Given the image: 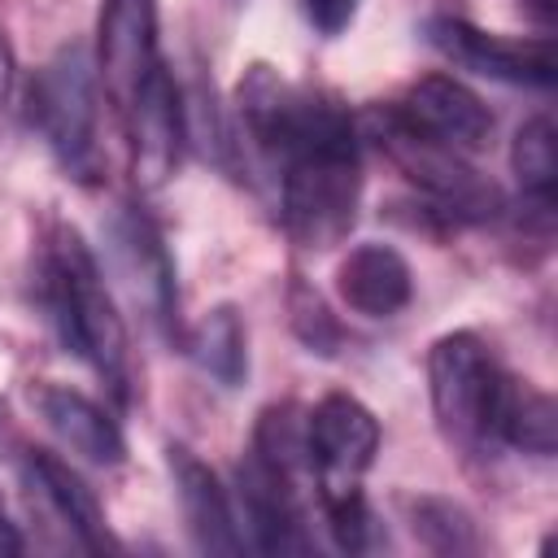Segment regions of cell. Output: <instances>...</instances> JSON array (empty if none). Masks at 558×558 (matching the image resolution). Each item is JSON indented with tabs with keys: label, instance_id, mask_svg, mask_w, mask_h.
I'll return each instance as SVG.
<instances>
[{
	"label": "cell",
	"instance_id": "obj_1",
	"mask_svg": "<svg viewBox=\"0 0 558 558\" xmlns=\"http://www.w3.org/2000/svg\"><path fill=\"white\" fill-rule=\"evenodd\" d=\"M248 144L279 166L283 227L305 248L349 235L362 196L357 122L327 96L288 87L270 65H248L235 92Z\"/></svg>",
	"mask_w": 558,
	"mask_h": 558
},
{
	"label": "cell",
	"instance_id": "obj_2",
	"mask_svg": "<svg viewBox=\"0 0 558 558\" xmlns=\"http://www.w3.org/2000/svg\"><path fill=\"white\" fill-rule=\"evenodd\" d=\"M44 305L61 340L109 384L118 401H131V340L100 279V266L74 227H57L44 248Z\"/></svg>",
	"mask_w": 558,
	"mask_h": 558
},
{
	"label": "cell",
	"instance_id": "obj_3",
	"mask_svg": "<svg viewBox=\"0 0 558 558\" xmlns=\"http://www.w3.org/2000/svg\"><path fill=\"white\" fill-rule=\"evenodd\" d=\"M362 131L392 157V166L427 196L432 214H445L449 222H488L501 209V192L462 161L458 148L414 131L397 105L392 109H366Z\"/></svg>",
	"mask_w": 558,
	"mask_h": 558
},
{
	"label": "cell",
	"instance_id": "obj_4",
	"mask_svg": "<svg viewBox=\"0 0 558 558\" xmlns=\"http://www.w3.org/2000/svg\"><path fill=\"white\" fill-rule=\"evenodd\" d=\"M31 126L52 148L57 166L78 179L96 183L105 174L100 153V100H96V74L78 44L61 48L31 83Z\"/></svg>",
	"mask_w": 558,
	"mask_h": 558
},
{
	"label": "cell",
	"instance_id": "obj_5",
	"mask_svg": "<svg viewBox=\"0 0 558 558\" xmlns=\"http://www.w3.org/2000/svg\"><path fill=\"white\" fill-rule=\"evenodd\" d=\"M427 379H432L436 423L449 440L471 449L497 440V401L506 375L497 371L480 336L471 331L440 336L427 353Z\"/></svg>",
	"mask_w": 558,
	"mask_h": 558
},
{
	"label": "cell",
	"instance_id": "obj_6",
	"mask_svg": "<svg viewBox=\"0 0 558 558\" xmlns=\"http://www.w3.org/2000/svg\"><path fill=\"white\" fill-rule=\"evenodd\" d=\"M305 445H310V471L318 480V501L353 497L362 493V475L375 462L379 423L357 397L331 392L314 410H305Z\"/></svg>",
	"mask_w": 558,
	"mask_h": 558
},
{
	"label": "cell",
	"instance_id": "obj_7",
	"mask_svg": "<svg viewBox=\"0 0 558 558\" xmlns=\"http://www.w3.org/2000/svg\"><path fill=\"white\" fill-rule=\"evenodd\" d=\"M109 253L118 266V279L126 283L131 301L144 305L148 323L179 340V288H174V266L170 253L161 244V231L153 227V218L135 205H118V214L109 218Z\"/></svg>",
	"mask_w": 558,
	"mask_h": 558
},
{
	"label": "cell",
	"instance_id": "obj_8",
	"mask_svg": "<svg viewBox=\"0 0 558 558\" xmlns=\"http://www.w3.org/2000/svg\"><path fill=\"white\" fill-rule=\"evenodd\" d=\"M427 44L449 57L462 70L501 78V83H523V87H549L554 83V39H510V35H493L480 31L462 17H432L427 26Z\"/></svg>",
	"mask_w": 558,
	"mask_h": 558
},
{
	"label": "cell",
	"instance_id": "obj_9",
	"mask_svg": "<svg viewBox=\"0 0 558 558\" xmlns=\"http://www.w3.org/2000/svg\"><path fill=\"white\" fill-rule=\"evenodd\" d=\"M126 118V135H131V174L140 187H161L174 166H179V148H183V92L170 78L166 61L144 78V87L131 96V105L122 109Z\"/></svg>",
	"mask_w": 558,
	"mask_h": 558
},
{
	"label": "cell",
	"instance_id": "obj_10",
	"mask_svg": "<svg viewBox=\"0 0 558 558\" xmlns=\"http://www.w3.org/2000/svg\"><path fill=\"white\" fill-rule=\"evenodd\" d=\"M96 61L105 92L118 109L144 87V78L161 65L157 57V0H105L96 22Z\"/></svg>",
	"mask_w": 558,
	"mask_h": 558
},
{
	"label": "cell",
	"instance_id": "obj_11",
	"mask_svg": "<svg viewBox=\"0 0 558 558\" xmlns=\"http://www.w3.org/2000/svg\"><path fill=\"white\" fill-rule=\"evenodd\" d=\"M397 113L414 131H423V135H432V140H440V144H449L458 153H471V148L488 144V131H493L488 105L466 83H458L453 74L418 78L405 92V100L397 105Z\"/></svg>",
	"mask_w": 558,
	"mask_h": 558
},
{
	"label": "cell",
	"instance_id": "obj_12",
	"mask_svg": "<svg viewBox=\"0 0 558 558\" xmlns=\"http://www.w3.org/2000/svg\"><path fill=\"white\" fill-rule=\"evenodd\" d=\"M240 501L253 532V545L262 554H305L310 536L301 523V484L270 471L253 453L240 462Z\"/></svg>",
	"mask_w": 558,
	"mask_h": 558
},
{
	"label": "cell",
	"instance_id": "obj_13",
	"mask_svg": "<svg viewBox=\"0 0 558 558\" xmlns=\"http://www.w3.org/2000/svg\"><path fill=\"white\" fill-rule=\"evenodd\" d=\"M166 462H170L179 510H183V523H187L196 549L201 554H240L244 541L235 532L231 501H227V488L218 484V475L187 445H170L166 449Z\"/></svg>",
	"mask_w": 558,
	"mask_h": 558
},
{
	"label": "cell",
	"instance_id": "obj_14",
	"mask_svg": "<svg viewBox=\"0 0 558 558\" xmlns=\"http://www.w3.org/2000/svg\"><path fill=\"white\" fill-rule=\"evenodd\" d=\"M31 405H35V414H39L74 453H83L87 462H96V466H118V462L126 458L122 427L109 418L105 405H96V401L83 397L78 388H65V384H35V388H31Z\"/></svg>",
	"mask_w": 558,
	"mask_h": 558
},
{
	"label": "cell",
	"instance_id": "obj_15",
	"mask_svg": "<svg viewBox=\"0 0 558 558\" xmlns=\"http://www.w3.org/2000/svg\"><path fill=\"white\" fill-rule=\"evenodd\" d=\"M336 292L353 314L366 318H392L414 296L410 262L392 244H357L336 266Z\"/></svg>",
	"mask_w": 558,
	"mask_h": 558
},
{
	"label": "cell",
	"instance_id": "obj_16",
	"mask_svg": "<svg viewBox=\"0 0 558 558\" xmlns=\"http://www.w3.org/2000/svg\"><path fill=\"white\" fill-rule=\"evenodd\" d=\"M26 480H31V488L44 497V506L57 514V523H61L83 549H92V554L113 549L109 527H105V510H100L96 493L83 484V475H78L70 462H61V458L48 453V449H26Z\"/></svg>",
	"mask_w": 558,
	"mask_h": 558
},
{
	"label": "cell",
	"instance_id": "obj_17",
	"mask_svg": "<svg viewBox=\"0 0 558 558\" xmlns=\"http://www.w3.org/2000/svg\"><path fill=\"white\" fill-rule=\"evenodd\" d=\"M497 440L549 458L558 449V405L549 392L532 388L527 379H510L501 384V401H497Z\"/></svg>",
	"mask_w": 558,
	"mask_h": 558
},
{
	"label": "cell",
	"instance_id": "obj_18",
	"mask_svg": "<svg viewBox=\"0 0 558 558\" xmlns=\"http://www.w3.org/2000/svg\"><path fill=\"white\" fill-rule=\"evenodd\" d=\"M187 353L196 357V366L205 375H214L222 388H240L244 375H248V340H244V323H240V310L235 305H218L209 310L192 340H187Z\"/></svg>",
	"mask_w": 558,
	"mask_h": 558
},
{
	"label": "cell",
	"instance_id": "obj_19",
	"mask_svg": "<svg viewBox=\"0 0 558 558\" xmlns=\"http://www.w3.org/2000/svg\"><path fill=\"white\" fill-rule=\"evenodd\" d=\"M253 458L266 462L270 471L288 475V480H305L310 471V445H305V410L283 401V405H266L253 432Z\"/></svg>",
	"mask_w": 558,
	"mask_h": 558
},
{
	"label": "cell",
	"instance_id": "obj_20",
	"mask_svg": "<svg viewBox=\"0 0 558 558\" xmlns=\"http://www.w3.org/2000/svg\"><path fill=\"white\" fill-rule=\"evenodd\" d=\"M510 166L519 187L527 192V201L536 209L554 205V187H558V135L549 118H532L519 126L514 148H510Z\"/></svg>",
	"mask_w": 558,
	"mask_h": 558
},
{
	"label": "cell",
	"instance_id": "obj_21",
	"mask_svg": "<svg viewBox=\"0 0 558 558\" xmlns=\"http://www.w3.org/2000/svg\"><path fill=\"white\" fill-rule=\"evenodd\" d=\"M405 510H410L414 536L427 549H436V554H475L480 549L475 523H471V514L462 506H453L445 497H410Z\"/></svg>",
	"mask_w": 558,
	"mask_h": 558
},
{
	"label": "cell",
	"instance_id": "obj_22",
	"mask_svg": "<svg viewBox=\"0 0 558 558\" xmlns=\"http://www.w3.org/2000/svg\"><path fill=\"white\" fill-rule=\"evenodd\" d=\"M288 310H292V331L301 336V344L310 353H336L344 331L340 323L331 318V310L323 305V296L305 283H292V296H288Z\"/></svg>",
	"mask_w": 558,
	"mask_h": 558
},
{
	"label": "cell",
	"instance_id": "obj_23",
	"mask_svg": "<svg viewBox=\"0 0 558 558\" xmlns=\"http://www.w3.org/2000/svg\"><path fill=\"white\" fill-rule=\"evenodd\" d=\"M323 514H327V527H331V536H336V545H340V549L357 554V549H366V545L375 541V519H371V510H366L362 493H353V497H336V501H323Z\"/></svg>",
	"mask_w": 558,
	"mask_h": 558
},
{
	"label": "cell",
	"instance_id": "obj_24",
	"mask_svg": "<svg viewBox=\"0 0 558 558\" xmlns=\"http://www.w3.org/2000/svg\"><path fill=\"white\" fill-rule=\"evenodd\" d=\"M357 4H362V0H301L310 26H314L318 35H340V31L353 22Z\"/></svg>",
	"mask_w": 558,
	"mask_h": 558
},
{
	"label": "cell",
	"instance_id": "obj_25",
	"mask_svg": "<svg viewBox=\"0 0 558 558\" xmlns=\"http://www.w3.org/2000/svg\"><path fill=\"white\" fill-rule=\"evenodd\" d=\"M13 70H17V61H13V44H9V35H4V26H0V109H4L9 92H13Z\"/></svg>",
	"mask_w": 558,
	"mask_h": 558
},
{
	"label": "cell",
	"instance_id": "obj_26",
	"mask_svg": "<svg viewBox=\"0 0 558 558\" xmlns=\"http://www.w3.org/2000/svg\"><path fill=\"white\" fill-rule=\"evenodd\" d=\"M0 554H22V532L17 523H9L4 506H0Z\"/></svg>",
	"mask_w": 558,
	"mask_h": 558
},
{
	"label": "cell",
	"instance_id": "obj_27",
	"mask_svg": "<svg viewBox=\"0 0 558 558\" xmlns=\"http://www.w3.org/2000/svg\"><path fill=\"white\" fill-rule=\"evenodd\" d=\"M536 9H541L545 17H554V0H536Z\"/></svg>",
	"mask_w": 558,
	"mask_h": 558
}]
</instances>
